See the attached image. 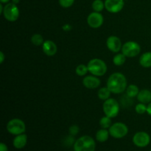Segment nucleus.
<instances>
[{
    "label": "nucleus",
    "mask_w": 151,
    "mask_h": 151,
    "mask_svg": "<svg viewBox=\"0 0 151 151\" xmlns=\"http://www.w3.org/2000/svg\"><path fill=\"white\" fill-rule=\"evenodd\" d=\"M107 87L111 93L121 94L127 88L126 78L119 72L112 74L108 79Z\"/></svg>",
    "instance_id": "obj_1"
},
{
    "label": "nucleus",
    "mask_w": 151,
    "mask_h": 151,
    "mask_svg": "<svg viewBox=\"0 0 151 151\" xmlns=\"http://www.w3.org/2000/svg\"><path fill=\"white\" fill-rule=\"evenodd\" d=\"M96 143L90 136H83L74 143L75 151H95Z\"/></svg>",
    "instance_id": "obj_2"
},
{
    "label": "nucleus",
    "mask_w": 151,
    "mask_h": 151,
    "mask_svg": "<svg viewBox=\"0 0 151 151\" xmlns=\"http://www.w3.org/2000/svg\"><path fill=\"white\" fill-rule=\"evenodd\" d=\"M88 72L94 76H103L107 72V66L103 60L94 58L90 60L87 64Z\"/></svg>",
    "instance_id": "obj_3"
},
{
    "label": "nucleus",
    "mask_w": 151,
    "mask_h": 151,
    "mask_svg": "<svg viewBox=\"0 0 151 151\" xmlns=\"http://www.w3.org/2000/svg\"><path fill=\"white\" fill-rule=\"evenodd\" d=\"M103 111L106 116L111 118L116 117L119 111V103L113 98H109L105 100L103 103Z\"/></svg>",
    "instance_id": "obj_4"
},
{
    "label": "nucleus",
    "mask_w": 151,
    "mask_h": 151,
    "mask_svg": "<svg viewBox=\"0 0 151 151\" xmlns=\"http://www.w3.org/2000/svg\"><path fill=\"white\" fill-rule=\"evenodd\" d=\"M7 130L10 134L17 136L25 132L26 125L22 119H13L7 122Z\"/></svg>",
    "instance_id": "obj_5"
},
{
    "label": "nucleus",
    "mask_w": 151,
    "mask_h": 151,
    "mask_svg": "<svg viewBox=\"0 0 151 151\" xmlns=\"http://www.w3.org/2000/svg\"><path fill=\"white\" fill-rule=\"evenodd\" d=\"M110 136L115 139H122L125 137L128 133V128L125 124L122 122H116L109 128Z\"/></svg>",
    "instance_id": "obj_6"
},
{
    "label": "nucleus",
    "mask_w": 151,
    "mask_h": 151,
    "mask_svg": "<svg viewBox=\"0 0 151 151\" xmlns=\"http://www.w3.org/2000/svg\"><path fill=\"white\" fill-rule=\"evenodd\" d=\"M3 16L4 19L9 22H16L19 16V10L14 3H7L3 10Z\"/></svg>",
    "instance_id": "obj_7"
},
{
    "label": "nucleus",
    "mask_w": 151,
    "mask_h": 151,
    "mask_svg": "<svg viewBox=\"0 0 151 151\" xmlns=\"http://www.w3.org/2000/svg\"><path fill=\"white\" fill-rule=\"evenodd\" d=\"M141 51L139 44L134 41H128L122 47V52L126 57L134 58L138 55Z\"/></svg>",
    "instance_id": "obj_8"
},
{
    "label": "nucleus",
    "mask_w": 151,
    "mask_h": 151,
    "mask_svg": "<svg viewBox=\"0 0 151 151\" xmlns=\"http://www.w3.org/2000/svg\"><path fill=\"white\" fill-rule=\"evenodd\" d=\"M133 142L138 147H145L150 144V137L147 133L140 131L134 134L133 137Z\"/></svg>",
    "instance_id": "obj_9"
},
{
    "label": "nucleus",
    "mask_w": 151,
    "mask_h": 151,
    "mask_svg": "<svg viewBox=\"0 0 151 151\" xmlns=\"http://www.w3.org/2000/svg\"><path fill=\"white\" fill-rule=\"evenodd\" d=\"M124 7V0H106L105 8L111 13H119Z\"/></svg>",
    "instance_id": "obj_10"
},
{
    "label": "nucleus",
    "mask_w": 151,
    "mask_h": 151,
    "mask_svg": "<svg viewBox=\"0 0 151 151\" xmlns=\"http://www.w3.org/2000/svg\"><path fill=\"white\" fill-rule=\"evenodd\" d=\"M103 16L99 12H93L88 15L87 23L91 28H99L103 24Z\"/></svg>",
    "instance_id": "obj_11"
},
{
    "label": "nucleus",
    "mask_w": 151,
    "mask_h": 151,
    "mask_svg": "<svg viewBox=\"0 0 151 151\" xmlns=\"http://www.w3.org/2000/svg\"><path fill=\"white\" fill-rule=\"evenodd\" d=\"M106 45L109 50L113 52H118L120 50H122V43L120 39L118 37L112 35L107 39Z\"/></svg>",
    "instance_id": "obj_12"
},
{
    "label": "nucleus",
    "mask_w": 151,
    "mask_h": 151,
    "mask_svg": "<svg viewBox=\"0 0 151 151\" xmlns=\"http://www.w3.org/2000/svg\"><path fill=\"white\" fill-rule=\"evenodd\" d=\"M42 49L44 52L48 56H52L57 52V46L53 41L50 40H47L42 44Z\"/></svg>",
    "instance_id": "obj_13"
},
{
    "label": "nucleus",
    "mask_w": 151,
    "mask_h": 151,
    "mask_svg": "<svg viewBox=\"0 0 151 151\" xmlns=\"http://www.w3.org/2000/svg\"><path fill=\"white\" fill-rule=\"evenodd\" d=\"M84 86L89 89L97 88L100 85V81L95 76H86L83 81Z\"/></svg>",
    "instance_id": "obj_14"
},
{
    "label": "nucleus",
    "mask_w": 151,
    "mask_h": 151,
    "mask_svg": "<svg viewBox=\"0 0 151 151\" xmlns=\"http://www.w3.org/2000/svg\"><path fill=\"white\" fill-rule=\"evenodd\" d=\"M27 143V136L24 134L16 136L13 141V145L15 148L22 149L26 146Z\"/></svg>",
    "instance_id": "obj_15"
},
{
    "label": "nucleus",
    "mask_w": 151,
    "mask_h": 151,
    "mask_svg": "<svg viewBox=\"0 0 151 151\" xmlns=\"http://www.w3.org/2000/svg\"><path fill=\"white\" fill-rule=\"evenodd\" d=\"M137 99L142 103H150L151 102V91L147 89H143L139 92Z\"/></svg>",
    "instance_id": "obj_16"
},
{
    "label": "nucleus",
    "mask_w": 151,
    "mask_h": 151,
    "mask_svg": "<svg viewBox=\"0 0 151 151\" xmlns=\"http://www.w3.org/2000/svg\"><path fill=\"white\" fill-rule=\"evenodd\" d=\"M139 63L143 67H151V52H147L142 55L139 58Z\"/></svg>",
    "instance_id": "obj_17"
},
{
    "label": "nucleus",
    "mask_w": 151,
    "mask_h": 151,
    "mask_svg": "<svg viewBox=\"0 0 151 151\" xmlns=\"http://www.w3.org/2000/svg\"><path fill=\"white\" fill-rule=\"evenodd\" d=\"M109 135H110V134H109V131L107 129L102 128V129L99 130L97 134H96V139L99 142H105L109 139Z\"/></svg>",
    "instance_id": "obj_18"
},
{
    "label": "nucleus",
    "mask_w": 151,
    "mask_h": 151,
    "mask_svg": "<svg viewBox=\"0 0 151 151\" xmlns=\"http://www.w3.org/2000/svg\"><path fill=\"white\" fill-rule=\"evenodd\" d=\"M111 91L108 87H103L98 91V97L102 100H106L110 98Z\"/></svg>",
    "instance_id": "obj_19"
},
{
    "label": "nucleus",
    "mask_w": 151,
    "mask_h": 151,
    "mask_svg": "<svg viewBox=\"0 0 151 151\" xmlns=\"http://www.w3.org/2000/svg\"><path fill=\"white\" fill-rule=\"evenodd\" d=\"M139 92V88L136 85H130L126 88V94L131 98L138 95Z\"/></svg>",
    "instance_id": "obj_20"
},
{
    "label": "nucleus",
    "mask_w": 151,
    "mask_h": 151,
    "mask_svg": "<svg viewBox=\"0 0 151 151\" xmlns=\"http://www.w3.org/2000/svg\"><path fill=\"white\" fill-rule=\"evenodd\" d=\"M125 57H126V56H125L123 53L116 55L113 58L114 63L116 66H122V65H123L124 63H125V60H126Z\"/></svg>",
    "instance_id": "obj_21"
},
{
    "label": "nucleus",
    "mask_w": 151,
    "mask_h": 151,
    "mask_svg": "<svg viewBox=\"0 0 151 151\" xmlns=\"http://www.w3.org/2000/svg\"><path fill=\"white\" fill-rule=\"evenodd\" d=\"M111 118L109 116H103L100 119V125L101 126L102 128L104 129H107L111 126Z\"/></svg>",
    "instance_id": "obj_22"
},
{
    "label": "nucleus",
    "mask_w": 151,
    "mask_h": 151,
    "mask_svg": "<svg viewBox=\"0 0 151 151\" xmlns=\"http://www.w3.org/2000/svg\"><path fill=\"white\" fill-rule=\"evenodd\" d=\"M105 7V2L102 0H94L92 3V8L95 12H101Z\"/></svg>",
    "instance_id": "obj_23"
},
{
    "label": "nucleus",
    "mask_w": 151,
    "mask_h": 151,
    "mask_svg": "<svg viewBox=\"0 0 151 151\" xmlns=\"http://www.w3.org/2000/svg\"><path fill=\"white\" fill-rule=\"evenodd\" d=\"M31 41L35 46H41L44 44V38L40 34H34L31 38Z\"/></svg>",
    "instance_id": "obj_24"
},
{
    "label": "nucleus",
    "mask_w": 151,
    "mask_h": 151,
    "mask_svg": "<svg viewBox=\"0 0 151 151\" xmlns=\"http://www.w3.org/2000/svg\"><path fill=\"white\" fill-rule=\"evenodd\" d=\"M88 72V67H87V66H85L83 64H81L79 66H78L76 69H75V72L79 76H84V75H86Z\"/></svg>",
    "instance_id": "obj_25"
},
{
    "label": "nucleus",
    "mask_w": 151,
    "mask_h": 151,
    "mask_svg": "<svg viewBox=\"0 0 151 151\" xmlns=\"http://www.w3.org/2000/svg\"><path fill=\"white\" fill-rule=\"evenodd\" d=\"M136 111L139 114H142L147 112V106L144 104V103H139L137 105L135 108Z\"/></svg>",
    "instance_id": "obj_26"
},
{
    "label": "nucleus",
    "mask_w": 151,
    "mask_h": 151,
    "mask_svg": "<svg viewBox=\"0 0 151 151\" xmlns=\"http://www.w3.org/2000/svg\"><path fill=\"white\" fill-rule=\"evenodd\" d=\"M58 1L60 5L64 8H68V7H71L75 2V0H58Z\"/></svg>",
    "instance_id": "obj_27"
},
{
    "label": "nucleus",
    "mask_w": 151,
    "mask_h": 151,
    "mask_svg": "<svg viewBox=\"0 0 151 151\" xmlns=\"http://www.w3.org/2000/svg\"><path fill=\"white\" fill-rule=\"evenodd\" d=\"M79 132V128L77 125H72L69 128V134L72 136H75Z\"/></svg>",
    "instance_id": "obj_28"
},
{
    "label": "nucleus",
    "mask_w": 151,
    "mask_h": 151,
    "mask_svg": "<svg viewBox=\"0 0 151 151\" xmlns=\"http://www.w3.org/2000/svg\"><path fill=\"white\" fill-rule=\"evenodd\" d=\"M0 151H8L7 146L4 143L1 142V144H0Z\"/></svg>",
    "instance_id": "obj_29"
},
{
    "label": "nucleus",
    "mask_w": 151,
    "mask_h": 151,
    "mask_svg": "<svg viewBox=\"0 0 151 151\" xmlns=\"http://www.w3.org/2000/svg\"><path fill=\"white\" fill-rule=\"evenodd\" d=\"M147 113L151 116V102L147 106Z\"/></svg>",
    "instance_id": "obj_30"
},
{
    "label": "nucleus",
    "mask_w": 151,
    "mask_h": 151,
    "mask_svg": "<svg viewBox=\"0 0 151 151\" xmlns=\"http://www.w3.org/2000/svg\"><path fill=\"white\" fill-rule=\"evenodd\" d=\"M4 60V55L2 52H0V63H2Z\"/></svg>",
    "instance_id": "obj_31"
},
{
    "label": "nucleus",
    "mask_w": 151,
    "mask_h": 151,
    "mask_svg": "<svg viewBox=\"0 0 151 151\" xmlns=\"http://www.w3.org/2000/svg\"><path fill=\"white\" fill-rule=\"evenodd\" d=\"M3 10H4V7H3L2 4H0V14L3 13Z\"/></svg>",
    "instance_id": "obj_32"
},
{
    "label": "nucleus",
    "mask_w": 151,
    "mask_h": 151,
    "mask_svg": "<svg viewBox=\"0 0 151 151\" xmlns=\"http://www.w3.org/2000/svg\"><path fill=\"white\" fill-rule=\"evenodd\" d=\"M10 0H0V1H1V3H8L9 1H10Z\"/></svg>",
    "instance_id": "obj_33"
},
{
    "label": "nucleus",
    "mask_w": 151,
    "mask_h": 151,
    "mask_svg": "<svg viewBox=\"0 0 151 151\" xmlns=\"http://www.w3.org/2000/svg\"><path fill=\"white\" fill-rule=\"evenodd\" d=\"M12 1H13V3H14V4H16L19 2V0H12Z\"/></svg>",
    "instance_id": "obj_34"
},
{
    "label": "nucleus",
    "mask_w": 151,
    "mask_h": 151,
    "mask_svg": "<svg viewBox=\"0 0 151 151\" xmlns=\"http://www.w3.org/2000/svg\"><path fill=\"white\" fill-rule=\"evenodd\" d=\"M124 1H125V0H124Z\"/></svg>",
    "instance_id": "obj_35"
}]
</instances>
